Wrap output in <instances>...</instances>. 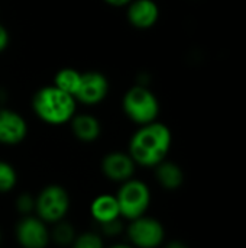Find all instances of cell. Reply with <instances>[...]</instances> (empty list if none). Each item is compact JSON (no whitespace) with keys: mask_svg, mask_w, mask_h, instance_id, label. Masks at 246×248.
Returning a JSON list of instances; mask_svg holds the SVG:
<instances>
[{"mask_svg":"<svg viewBox=\"0 0 246 248\" xmlns=\"http://www.w3.org/2000/svg\"><path fill=\"white\" fill-rule=\"evenodd\" d=\"M173 134L162 122H151L139 126L129 140L128 154L136 166L155 167L164 160L171 150Z\"/></svg>","mask_w":246,"mask_h":248,"instance_id":"6da1fadb","label":"cell"},{"mask_svg":"<svg viewBox=\"0 0 246 248\" xmlns=\"http://www.w3.org/2000/svg\"><path fill=\"white\" fill-rule=\"evenodd\" d=\"M32 110L46 125L70 124L77 113V100L54 84L41 87L32 97Z\"/></svg>","mask_w":246,"mask_h":248,"instance_id":"7a4b0ae2","label":"cell"},{"mask_svg":"<svg viewBox=\"0 0 246 248\" xmlns=\"http://www.w3.org/2000/svg\"><path fill=\"white\" fill-rule=\"evenodd\" d=\"M122 110L125 116L138 126L155 122L159 115V100L155 93L144 84L129 87L122 97Z\"/></svg>","mask_w":246,"mask_h":248,"instance_id":"3957f363","label":"cell"},{"mask_svg":"<svg viewBox=\"0 0 246 248\" xmlns=\"http://www.w3.org/2000/svg\"><path fill=\"white\" fill-rule=\"evenodd\" d=\"M115 196L119 203L120 217L128 221L145 215L151 203V190L148 185L133 177L120 183Z\"/></svg>","mask_w":246,"mask_h":248,"instance_id":"277c9868","label":"cell"},{"mask_svg":"<svg viewBox=\"0 0 246 248\" xmlns=\"http://www.w3.org/2000/svg\"><path fill=\"white\" fill-rule=\"evenodd\" d=\"M70 195L59 185L45 186L35 198V212L45 224H57L65 218L70 211Z\"/></svg>","mask_w":246,"mask_h":248,"instance_id":"5b68a950","label":"cell"},{"mask_svg":"<svg viewBox=\"0 0 246 248\" xmlns=\"http://www.w3.org/2000/svg\"><path fill=\"white\" fill-rule=\"evenodd\" d=\"M126 234L130 246L135 248H159L165 241L164 225L146 215L129 221Z\"/></svg>","mask_w":246,"mask_h":248,"instance_id":"8992f818","label":"cell"},{"mask_svg":"<svg viewBox=\"0 0 246 248\" xmlns=\"http://www.w3.org/2000/svg\"><path fill=\"white\" fill-rule=\"evenodd\" d=\"M110 92L109 78L97 70L84 71L81 76V83L75 94L77 103L84 106H97L100 105Z\"/></svg>","mask_w":246,"mask_h":248,"instance_id":"52a82bcc","label":"cell"},{"mask_svg":"<svg viewBox=\"0 0 246 248\" xmlns=\"http://www.w3.org/2000/svg\"><path fill=\"white\" fill-rule=\"evenodd\" d=\"M16 240L22 248H46L51 243V235L46 224L33 215L22 217L17 222Z\"/></svg>","mask_w":246,"mask_h":248,"instance_id":"ba28073f","label":"cell"},{"mask_svg":"<svg viewBox=\"0 0 246 248\" xmlns=\"http://www.w3.org/2000/svg\"><path fill=\"white\" fill-rule=\"evenodd\" d=\"M28 135V122L16 110L0 106V144L17 145Z\"/></svg>","mask_w":246,"mask_h":248,"instance_id":"9c48e42d","label":"cell"},{"mask_svg":"<svg viewBox=\"0 0 246 248\" xmlns=\"http://www.w3.org/2000/svg\"><path fill=\"white\" fill-rule=\"evenodd\" d=\"M100 169L106 179L120 185L133 177L136 164L128 153L112 151L103 157Z\"/></svg>","mask_w":246,"mask_h":248,"instance_id":"30bf717a","label":"cell"},{"mask_svg":"<svg viewBox=\"0 0 246 248\" xmlns=\"http://www.w3.org/2000/svg\"><path fill=\"white\" fill-rule=\"evenodd\" d=\"M126 19L135 29H151L159 19V6L155 0H132L126 6Z\"/></svg>","mask_w":246,"mask_h":248,"instance_id":"8fae6325","label":"cell"},{"mask_svg":"<svg viewBox=\"0 0 246 248\" xmlns=\"http://www.w3.org/2000/svg\"><path fill=\"white\" fill-rule=\"evenodd\" d=\"M72 135L86 144L94 142L101 135V124L91 113H75L70 121Z\"/></svg>","mask_w":246,"mask_h":248,"instance_id":"7c38bea8","label":"cell"},{"mask_svg":"<svg viewBox=\"0 0 246 248\" xmlns=\"http://www.w3.org/2000/svg\"><path fill=\"white\" fill-rule=\"evenodd\" d=\"M90 214L99 225L122 218L115 195H99L97 198H94L90 205Z\"/></svg>","mask_w":246,"mask_h":248,"instance_id":"4fadbf2b","label":"cell"},{"mask_svg":"<svg viewBox=\"0 0 246 248\" xmlns=\"http://www.w3.org/2000/svg\"><path fill=\"white\" fill-rule=\"evenodd\" d=\"M155 169V179L159 183V186L165 190H177L184 183V171L183 169L174 163L164 160Z\"/></svg>","mask_w":246,"mask_h":248,"instance_id":"5bb4252c","label":"cell"},{"mask_svg":"<svg viewBox=\"0 0 246 248\" xmlns=\"http://www.w3.org/2000/svg\"><path fill=\"white\" fill-rule=\"evenodd\" d=\"M81 76H83L81 71L71 68V67H64L55 73L52 84L75 97L78 87H80V83H81Z\"/></svg>","mask_w":246,"mask_h":248,"instance_id":"9a60e30c","label":"cell"},{"mask_svg":"<svg viewBox=\"0 0 246 248\" xmlns=\"http://www.w3.org/2000/svg\"><path fill=\"white\" fill-rule=\"evenodd\" d=\"M51 235V241H54L55 244L61 246V247H68L72 244V241L75 240L77 234L72 228L71 224L65 222L64 219L54 224V228L49 231Z\"/></svg>","mask_w":246,"mask_h":248,"instance_id":"2e32d148","label":"cell"},{"mask_svg":"<svg viewBox=\"0 0 246 248\" xmlns=\"http://www.w3.org/2000/svg\"><path fill=\"white\" fill-rule=\"evenodd\" d=\"M17 183V173L14 167L7 163L0 160V193H9L10 190L14 189Z\"/></svg>","mask_w":246,"mask_h":248,"instance_id":"e0dca14e","label":"cell"},{"mask_svg":"<svg viewBox=\"0 0 246 248\" xmlns=\"http://www.w3.org/2000/svg\"><path fill=\"white\" fill-rule=\"evenodd\" d=\"M71 248H104V241L100 234L87 231L75 237Z\"/></svg>","mask_w":246,"mask_h":248,"instance_id":"ac0fdd59","label":"cell"},{"mask_svg":"<svg viewBox=\"0 0 246 248\" xmlns=\"http://www.w3.org/2000/svg\"><path fill=\"white\" fill-rule=\"evenodd\" d=\"M16 209L22 217L32 215L35 212V198L29 193H22L16 199Z\"/></svg>","mask_w":246,"mask_h":248,"instance_id":"d6986e66","label":"cell"},{"mask_svg":"<svg viewBox=\"0 0 246 248\" xmlns=\"http://www.w3.org/2000/svg\"><path fill=\"white\" fill-rule=\"evenodd\" d=\"M100 227H101L103 235H106V237H115L123 231V224H122L120 218L110 221V222H106V224H101Z\"/></svg>","mask_w":246,"mask_h":248,"instance_id":"ffe728a7","label":"cell"},{"mask_svg":"<svg viewBox=\"0 0 246 248\" xmlns=\"http://www.w3.org/2000/svg\"><path fill=\"white\" fill-rule=\"evenodd\" d=\"M9 44H10V33L6 29V26L0 23V54L7 49Z\"/></svg>","mask_w":246,"mask_h":248,"instance_id":"44dd1931","label":"cell"},{"mask_svg":"<svg viewBox=\"0 0 246 248\" xmlns=\"http://www.w3.org/2000/svg\"><path fill=\"white\" fill-rule=\"evenodd\" d=\"M103 1L112 7H126L132 0H103Z\"/></svg>","mask_w":246,"mask_h":248,"instance_id":"7402d4cb","label":"cell"},{"mask_svg":"<svg viewBox=\"0 0 246 248\" xmlns=\"http://www.w3.org/2000/svg\"><path fill=\"white\" fill-rule=\"evenodd\" d=\"M164 248H188V246L183 241H178V240H174V241H170L167 243Z\"/></svg>","mask_w":246,"mask_h":248,"instance_id":"603a6c76","label":"cell"},{"mask_svg":"<svg viewBox=\"0 0 246 248\" xmlns=\"http://www.w3.org/2000/svg\"><path fill=\"white\" fill-rule=\"evenodd\" d=\"M109 248H135L132 247L130 244H125V243H119V244H113V246H110Z\"/></svg>","mask_w":246,"mask_h":248,"instance_id":"cb8c5ba5","label":"cell"},{"mask_svg":"<svg viewBox=\"0 0 246 248\" xmlns=\"http://www.w3.org/2000/svg\"><path fill=\"white\" fill-rule=\"evenodd\" d=\"M4 99H6V92L0 89V102H4Z\"/></svg>","mask_w":246,"mask_h":248,"instance_id":"d4e9b609","label":"cell"},{"mask_svg":"<svg viewBox=\"0 0 246 248\" xmlns=\"http://www.w3.org/2000/svg\"><path fill=\"white\" fill-rule=\"evenodd\" d=\"M0 243H1V231H0Z\"/></svg>","mask_w":246,"mask_h":248,"instance_id":"484cf974","label":"cell"}]
</instances>
